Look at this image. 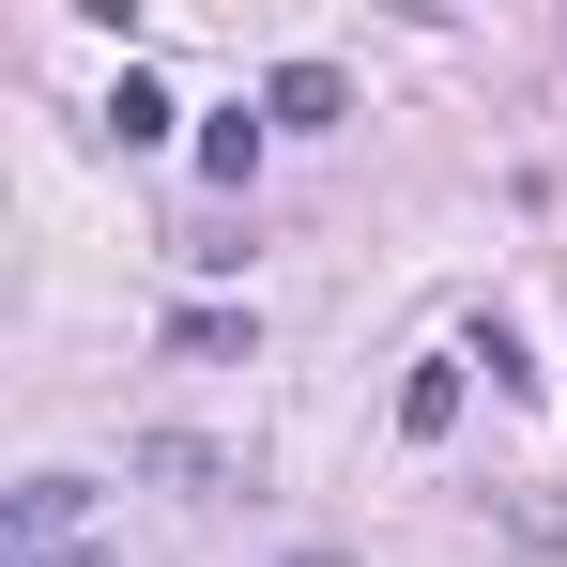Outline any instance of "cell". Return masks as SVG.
Masks as SVG:
<instances>
[{"label": "cell", "mask_w": 567, "mask_h": 567, "mask_svg": "<svg viewBox=\"0 0 567 567\" xmlns=\"http://www.w3.org/2000/svg\"><path fill=\"white\" fill-rule=\"evenodd\" d=\"M0 567H123L93 522V475H16L0 491Z\"/></svg>", "instance_id": "cell-1"}, {"label": "cell", "mask_w": 567, "mask_h": 567, "mask_svg": "<svg viewBox=\"0 0 567 567\" xmlns=\"http://www.w3.org/2000/svg\"><path fill=\"white\" fill-rule=\"evenodd\" d=\"M138 475H154V491H185V506H230V491H246V461H230V445H199V430H154Z\"/></svg>", "instance_id": "cell-2"}, {"label": "cell", "mask_w": 567, "mask_h": 567, "mask_svg": "<svg viewBox=\"0 0 567 567\" xmlns=\"http://www.w3.org/2000/svg\"><path fill=\"white\" fill-rule=\"evenodd\" d=\"M461 369H475V353H430V369L399 383V430H414V445H445V430H461Z\"/></svg>", "instance_id": "cell-3"}, {"label": "cell", "mask_w": 567, "mask_h": 567, "mask_svg": "<svg viewBox=\"0 0 567 567\" xmlns=\"http://www.w3.org/2000/svg\"><path fill=\"white\" fill-rule=\"evenodd\" d=\"M261 123H338V62H277V93H261Z\"/></svg>", "instance_id": "cell-4"}, {"label": "cell", "mask_w": 567, "mask_h": 567, "mask_svg": "<svg viewBox=\"0 0 567 567\" xmlns=\"http://www.w3.org/2000/svg\"><path fill=\"white\" fill-rule=\"evenodd\" d=\"M261 138H277V123H246V107H215V123H199V169H215V185H246V169H261Z\"/></svg>", "instance_id": "cell-5"}, {"label": "cell", "mask_w": 567, "mask_h": 567, "mask_svg": "<svg viewBox=\"0 0 567 567\" xmlns=\"http://www.w3.org/2000/svg\"><path fill=\"white\" fill-rule=\"evenodd\" d=\"M107 138H123V154H154V138H169V93H154L138 62H123V93H107Z\"/></svg>", "instance_id": "cell-6"}, {"label": "cell", "mask_w": 567, "mask_h": 567, "mask_svg": "<svg viewBox=\"0 0 567 567\" xmlns=\"http://www.w3.org/2000/svg\"><path fill=\"white\" fill-rule=\"evenodd\" d=\"M169 353H185V369H230V353H246V307H185Z\"/></svg>", "instance_id": "cell-7"}, {"label": "cell", "mask_w": 567, "mask_h": 567, "mask_svg": "<svg viewBox=\"0 0 567 567\" xmlns=\"http://www.w3.org/2000/svg\"><path fill=\"white\" fill-rule=\"evenodd\" d=\"M277 567H353V553H277Z\"/></svg>", "instance_id": "cell-8"}]
</instances>
